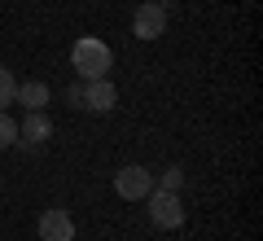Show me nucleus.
<instances>
[{
    "label": "nucleus",
    "instance_id": "6e6552de",
    "mask_svg": "<svg viewBox=\"0 0 263 241\" xmlns=\"http://www.w3.org/2000/svg\"><path fill=\"white\" fill-rule=\"evenodd\" d=\"M13 101H18V105H27V110H44V105L53 101V88H48L44 79H27V84H18Z\"/></svg>",
    "mask_w": 263,
    "mask_h": 241
},
{
    "label": "nucleus",
    "instance_id": "9b49d317",
    "mask_svg": "<svg viewBox=\"0 0 263 241\" xmlns=\"http://www.w3.org/2000/svg\"><path fill=\"white\" fill-rule=\"evenodd\" d=\"M9 145H18V123L0 110V149H9Z\"/></svg>",
    "mask_w": 263,
    "mask_h": 241
},
{
    "label": "nucleus",
    "instance_id": "f03ea898",
    "mask_svg": "<svg viewBox=\"0 0 263 241\" xmlns=\"http://www.w3.org/2000/svg\"><path fill=\"white\" fill-rule=\"evenodd\" d=\"M145 202H149L154 228H180V224H184V202H180V193H167V189L154 184L149 193H145Z\"/></svg>",
    "mask_w": 263,
    "mask_h": 241
},
{
    "label": "nucleus",
    "instance_id": "1a4fd4ad",
    "mask_svg": "<svg viewBox=\"0 0 263 241\" xmlns=\"http://www.w3.org/2000/svg\"><path fill=\"white\" fill-rule=\"evenodd\" d=\"M154 184L167 189V193H180V184H184V171H180V167H167L162 176H154Z\"/></svg>",
    "mask_w": 263,
    "mask_h": 241
},
{
    "label": "nucleus",
    "instance_id": "f8f14e48",
    "mask_svg": "<svg viewBox=\"0 0 263 241\" xmlns=\"http://www.w3.org/2000/svg\"><path fill=\"white\" fill-rule=\"evenodd\" d=\"M66 101H70V110H84V79L66 88Z\"/></svg>",
    "mask_w": 263,
    "mask_h": 241
},
{
    "label": "nucleus",
    "instance_id": "0eeeda50",
    "mask_svg": "<svg viewBox=\"0 0 263 241\" xmlns=\"http://www.w3.org/2000/svg\"><path fill=\"white\" fill-rule=\"evenodd\" d=\"M48 136H53V119H48L44 110H27V119L18 123V145H27V149H40Z\"/></svg>",
    "mask_w": 263,
    "mask_h": 241
},
{
    "label": "nucleus",
    "instance_id": "39448f33",
    "mask_svg": "<svg viewBox=\"0 0 263 241\" xmlns=\"http://www.w3.org/2000/svg\"><path fill=\"white\" fill-rule=\"evenodd\" d=\"M40 241H75V219L62 206H48L40 215Z\"/></svg>",
    "mask_w": 263,
    "mask_h": 241
},
{
    "label": "nucleus",
    "instance_id": "9d476101",
    "mask_svg": "<svg viewBox=\"0 0 263 241\" xmlns=\"http://www.w3.org/2000/svg\"><path fill=\"white\" fill-rule=\"evenodd\" d=\"M13 92H18V79H13V70H5V66H0V110H5V105H13Z\"/></svg>",
    "mask_w": 263,
    "mask_h": 241
},
{
    "label": "nucleus",
    "instance_id": "f257e3e1",
    "mask_svg": "<svg viewBox=\"0 0 263 241\" xmlns=\"http://www.w3.org/2000/svg\"><path fill=\"white\" fill-rule=\"evenodd\" d=\"M70 66H75L79 79H105L110 66H114V53H110V44H101L97 35H84L70 48Z\"/></svg>",
    "mask_w": 263,
    "mask_h": 241
},
{
    "label": "nucleus",
    "instance_id": "423d86ee",
    "mask_svg": "<svg viewBox=\"0 0 263 241\" xmlns=\"http://www.w3.org/2000/svg\"><path fill=\"white\" fill-rule=\"evenodd\" d=\"M114 105H119V88L110 84V75H105V79H84V110L110 114Z\"/></svg>",
    "mask_w": 263,
    "mask_h": 241
},
{
    "label": "nucleus",
    "instance_id": "7ed1b4c3",
    "mask_svg": "<svg viewBox=\"0 0 263 241\" xmlns=\"http://www.w3.org/2000/svg\"><path fill=\"white\" fill-rule=\"evenodd\" d=\"M132 31H136V40L167 35V5H162V0H141L136 13H132Z\"/></svg>",
    "mask_w": 263,
    "mask_h": 241
},
{
    "label": "nucleus",
    "instance_id": "20e7f679",
    "mask_svg": "<svg viewBox=\"0 0 263 241\" xmlns=\"http://www.w3.org/2000/svg\"><path fill=\"white\" fill-rule=\"evenodd\" d=\"M149 189H154V171L149 167H123L119 176H114V193H119L123 202H145Z\"/></svg>",
    "mask_w": 263,
    "mask_h": 241
}]
</instances>
